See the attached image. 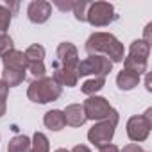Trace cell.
<instances>
[{
	"instance_id": "1",
	"label": "cell",
	"mask_w": 152,
	"mask_h": 152,
	"mask_svg": "<svg viewBox=\"0 0 152 152\" xmlns=\"http://www.w3.org/2000/svg\"><path fill=\"white\" fill-rule=\"evenodd\" d=\"M84 48L90 56H104L111 63H122L125 57L124 45L111 32H93L88 38Z\"/></svg>"
},
{
	"instance_id": "2",
	"label": "cell",
	"mask_w": 152,
	"mask_h": 152,
	"mask_svg": "<svg viewBox=\"0 0 152 152\" xmlns=\"http://www.w3.org/2000/svg\"><path fill=\"white\" fill-rule=\"evenodd\" d=\"M61 93H63V86H59L52 77H43V79L32 81L29 90H27L29 100H32L36 104L54 102L61 97Z\"/></svg>"
},
{
	"instance_id": "3",
	"label": "cell",
	"mask_w": 152,
	"mask_h": 152,
	"mask_svg": "<svg viewBox=\"0 0 152 152\" xmlns=\"http://www.w3.org/2000/svg\"><path fill=\"white\" fill-rule=\"evenodd\" d=\"M148 54H150V45L145 43L143 39H134L129 47V54L124 57V70H129L136 75L147 73Z\"/></svg>"
},
{
	"instance_id": "4",
	"label": "cell",
	"mask_w": 152,
	"mask_h": 152,
	"mask_svg": "<svg viewBox=\"0 0 152 152\" xmlns=\"http://www.w3.org/2000/svg\"><path fill=\"white\" fill-rule=\"evenodd\" d=\"M83 109H84L86 120H93V122H102V120H107V118L120 116L118 111L111 107V104L107 102V99L99 97V95L88 97L84 100V104H83Z\"/></svg>"
},
{
	"instance_id": "5",
	"label": "cell",
	"mask_w": 152,
	"mask_h": 152,
	"mask_svg": "<svg viewBox=\"0 0 152 152\" xmlns=\"http://www.w3.org/2000/svg\"><path fill=\"white\" fill-rule=\"evenodd\" d=\"M127 136L131 141L140 143L145 141L152 129V107H148L143 115H134L127 120Z\"/></svg>"
},
{
	"instance_id": "6",
	"label": "cell",
	"mask_w": 152,
	"mask_h": 152,
	"mask_svg": "<svg viewBox=\"0 0 152 152\" xmlns=\"http://www.w3.org/2000/svg\"><path fill=\"white\" fill-rule=\"evenodd\" d=\"M116 20L115 7L109 2H91L86 11V22L93 27H106Z\"/></svg>"
},
{
	"instance_id": "7",
	"label": "cell",
	"mask_w": 152,
	"mask_h": 152,
	"mask_svg": "<svg viewBox=\"0 0 152 152\" xmlns=\"http://www.w3.org/2000/svg\"><path fill=\"white\" fill-rule=\"evenodd\" d=\"M113 70V63L104 56H88L86 59L79 61V77L84 75H95V77H106Z\"/></svg>"
},
{
	"instance_id": "8",
	"label": "cell",
	"mask_w": 152,
	"mask_h": 152,
	"mask_svg": "<svg viewBox=\"0 0 152 152\" xmlns=\"http://www.w3.org/2000/svg\"><path fill=\"white\" fill-rule=\"evenodd\" d=\"M118 120H120V116L97 122V124L88 131V140H90V143H93L95 147H102V145L111 143V140H113V136H115V129H116V125H118Z\"/></svg>"
},
{
	"instance_id": "9",
	"label": "cell",
	"mask_w": 152,
	"mask_h": 152,
	"mask_svg": "<svg viewBox=\"0 0 152 152\" xmlns=\"http://www.w3.org/2000/svg\"><path fill=\"white\" fill-rule=\"evenodd\" d=\"M56 63L61 66H68V68H79V52L77 47L70 41H63L59 43L57 50H56Z\"/></svg>"
},
{
	"instance_id": "10",
	"label": "cell",
	"mask_w": 152,
	"mask_h": 152,
	"mask_svg": "<svg viewBox=\"0 0 152 152\" xmlns=\"http://www.w3.org/2000/svg\"><path fill=\"white\" fill-rule=\"evenodd\" d=\"M52 15V4L45 0H32L27 6V16L32 23H45Z\"/></svg>"
},
{
	"instance_id": "11",
	"label": "cell",
	"mask_w": 152,
	"mask_h": 152,
	"mask_svg": "<svg viewBox=\"0 0 152 152\" xmlns=\"http://www.w3.org/2000/svg\"><path fill=\"white\" fill-rule=\"evenodd\" d=\"M2 63H4V68H7V70H22V72H27V64H29L25 54L20 50H11V52L4 54Z\"/></svg>"
},
{
	"instance_id": "12",
	"label": "cell",
	"mask_w": 152,
	"mask_h": 152,
	"mask_svg": "<svg viewBox=\"0 0 152 152\" xmlns=\"http://www.w3.org/2000/svg\"><path fill=\"white\" fill-rule=\"evenodd\" d=\"M63 115H64L66 125H70V127H81L86 122L84 109H83L81 104H70V106H66V109L63 111Z\"/></svg>"
},
{
	"instance_id": "13",
	"label": "cell",
	"mask_w": 152,
	"mask_h": 152,
	"mask_svg": "<svg viewBox=\"0 0 152 152\" xmlns=\"http://www.w3.org/2000/svg\"><path fill=\"white\" fill-rule=\"evenodd\" d=\"M43 124H45V127L50 129V131H61V129L66 125V122H64V115H63L61 109L47 111L45 116H43Z\"/></svg>"
},
{
	"instance_id": "14",
	"label": "cell",
	"mask_w": 152,
	"mask_h": 152,
	"mask_svg": "<svg viewBox=\"0 0 152 152\" xmlns=\"http://www.w3.org/2000/svg\"><path fill=\"white\" fill-rule=\"evenodd\" d=\"M116 84L122 91H129V90H132L140 84V75H136L129 70H122L116 75Z\"/></svg>"
},
{
	"instance_id": "15",
	"label": "cell",
	"mask_w": 152,
	"mask_h": 152,
	"mask_svg": "<svg viewBox=\"0 0 152 152\" xmlns=\"http://www.w3.org/2000/svg\"><path fill=\"white\" fill-rule=\"evenodd\" d=\"M2 81L6 83L7 88L20 86V84L25 81V72H22V70H7V68H4V72H2Z\"/></svg>"
},
{
	"instance_id": "16",
	"label": "cell",
	"mask_w": 152,
	"mask_h": 152,
	"mask_svg": "<svg viewBox=\"0 0 152 152\" xmlns=\"http://www.w3.org/2000/svg\"><path fill=\"white\" fill-rule=\"evenodd\" d=\"M29 148H31V138L25 134H18L11 138L7 145V152H29Z\"/></svg>"
},
{
	"instance_id": "17",
	"label": "cell",
	"mask_w": 152,
	"mask_h": 152,
	"mask_svg": "<svg viewBox=\"0 0 152 152\" xmlns=\"http://www.w3.org/2000/svg\"><path fill=\"white\" fill-rule=\"evenodd\" d=\"M104 86H106V77H93V79H88V81L83 83L81 91H83L84 95L93 97V95H95L97 91H100Z\"/></svg>"
},
{
	"instance_id": "18",
	"label": "cell",
	"mask_w": 152,
	"mask_h": 152,
	"mask_svg": "<svg viewBox=\"0 0 152 152\" xmlns=\"http://www.w3.org/2000/svg\"><path fill=\"white\" fill-rule=\"evenodd\" d=\"M29 152H50V143L48 138L43 132H34L32 141H31V148Z\"/></svg>"
},
{
	"instance_id": "19",
	"label": "cell",
	"mask_w": 152,
	"mask_h": 152,
	"mask_svg": "<svg viewBox=\"0 0 152 152\" xmlns=\"http://www.w3.org/2000/svg\"><path fill=\"white\" fill-rule=\"evenodd\" d=\"M11 18H13V13L7 6L0 4V36H4L11 25Z\"/></svg>"
},
{
	"instance_id": "20",
	"label": "cell",
	"mask_w": 152,
	"mask_h": 152,
	"mask_svg": "<svg viewBox=\"0 0 152 152\" xmlns=\"http://www.w3.org/2000/svg\"><path fill=\"white\" fill-rule=\"evenodd\" d=\"M88 6H90V2H86V0H73L72 13H73L75 20L86 22V11H88Z\"/></svg>"
},
{
	"instance_id": "21",
	"label": "cell",
	"mask_w": 152,
	"mask_h": 152,
	"mask_svg": "<svg viewBox=\"0 0 152 152\" xmlns=\"http://www.w3.org/2000/svg\"><path fill=\"white\" fill-rule=\"evenodd\" d=\"M23 54H25V57H27L29 63H32V61H43V57H45V47H41V45L36 43V45L27 47V50Z\"/></svg>"
},
{
	"instance_id": "22",
	"label": "cell",
	"mask_w": 152,
	"mask_h": 152,
	"mask_svg": "<svg viewBox=\"0 0 152 152\" xmlns=\"http://www.w3.org/2000/svg\"><path fill=\"white\" fill-rule=\"evenodd\" d=\"M27 70L31 72V75L34 77V81L43 79L45 73H47V68H45L43 61H32V63H29V64H27Z\"/></svg>"
},
{
	"instance_id": "23",
	"label": "cell",
	"mask_w": 152,
	"mask_h": 152,
	"mask_svg": "<svg viewBox=\"0 0 152 152\" xmlns=\"http://www.w3.org/2000/svg\"><path fill=\"white\" fill-rule=\"evenodd\" d=\"M7 93H9V88L6 86V83L0 79V118H2L7 111Z\"/></svg>"
},
{
	"instance_id": "24",
	"label": "cell",
	"mask_w": 152,
	"mask_h": 152,
	"mask_svg": "<svg viewBox=\"0 0 152 152\" xmlns=\"http://www.w3.org/2000/svg\"><path fill=\"white\" fill-rule=\"evenodd\" d=\"M11 50H15V43H13L11 36H7V34L0 36V57L7 52H11Z\"/></svg>"
},
{
	"instance_id": "25",
	"label": "cell",
	"mask_w": 152,
	"mask_h": 152,
	"mask_svg": "<svg viewBox=\"0 0 152 152\" xmlns=\"http://www.w3.org/2000/svg\"><path fill=\"white\" fill-rule=\"evenodd\" d=\"M122 152H145L138 143H129V145H125L124 148H122Z\"/></svg>"
},
{
	"instance_id": "26",
	"label": "cell",
	"mask_w": 152,
	"mask_h": 152,
	"mask_svg": "<svg viewBox=\"0 0 152 152\" xmlns=\"http://www.w3.org/2000/svg\"><path fill=\"white\" fill-rule=\"evenodd\" d=\"M99 152H120V148L113 143H107V145H102L99 147Z\"/></svg>"
},
{
	"instance_id": "27",
	"label": "cell",
	"mask_w": 152,
	"mask_h": 152,
	"mask_svg": "<svg viewBox=\"0 0 152 152\" xmlns=\"http://www.w3.org/2000/svg\"><path fill=\"white\" fill-rule=\"evenodd\" d=\"M56 6L61 9V11H72V6H73V0H68V2H56Z\"/></svg>"
},
{
	"instance_id": "28",
	"label": "cell",
	"mask_w": 152,
	"mask_h": 152,
	"mask_svg": "<svg viewBox=\"0 0 152 152\" xmlns=\"http://www.w3.org/2000/svg\"><path fill=\"white\" fill-rule=\"evenodd\" d=\"M70 152H91V150H90L86 145H75V147H73Z\"/></svg>"
},
{
	"instance_id": "29",
	"label": "cell",
	"mask_w": 152,
	"mask_h": 152,
	"mask_svg": "<svg viewBox=\"0 0 152 152\" xmlns=\"http://www.w3.org/2000/svg\"><path fill=\"white\" fill-rule=\"evenodd\" d=\"M150 29H152V23H148V25L145 27V39H143V41L148 43V45H150Z\"/></svg>"
},
{
	"instance_id": "30",
	"label": "cell",
	"mask_w": 152,
	"mask_h": 152,
	"mask_svg": "<svg viewBox=\"0 0 152 152\" xmlns=\"http://www.w3.org/2000/svg\"><path fill=\"white\" fill-rule=\"evenodd\" d=\"M145 86H147V91H152V81H150L148 73H147V79H145Z\"/></svg>"
},
{
	"instance_id": "31",
	"label": "cell",
	"mask_w": 152,
	"mask_h": 152,
	"mask_svg": "<svg viewBox=\"0 0 152 152\" xmlns=\"http://www.w3.org/2000/svg\"><path fill=\"white\" fill-rule=\"evenodd\" d=\"M56 152H70V150H66V148H57Z\"/></svg>"
}]
</instances>
